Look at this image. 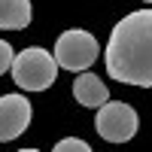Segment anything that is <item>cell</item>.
<instances>
[{"label": "cell", "mask_w": 152, "mask_h": 152, "mask_svg": "<svg viewBox=\"0 0 152 152\" xmlns=\"http://www.w3.org/2000/svg\"><path fill=\"white\" fill-rule=\"evenodd\" d=\"M104 58L110 79L152 88V9H137L119 18Z\"/></svg>", "instance_id": "cell-1"}, {"label": "cell", "mask_w": 152, "mask_h": 152, "mask_svg": "<svg viewBox=\"0 0 152 152\" xmlns=\"http://www.w3.org/2000/svg\"><path fill=\"white\" fill-rule=\"evenodd\" d=\"M55 76H58L55 52H46V49L31 46L24 52H18L15 61H12V79L24 91H46L55 82Z\"/></svg>", "instance_id": "cell-2"}, {"label": "cell", "mask_w": 152, "mask_h": 152, "mask_svg": "<svg viewBox=\"0 0 152 152\" xmlns=\"http://www.w3.org/2000/svg\"><path fill=\"white\" fill-rule=\"evenodd\" d=\"M97 55H100L97 40L88 31H79V28L64 31L58 37V43H55V61H58V67L70 70V73H85L97 61Z\"/></svg>", "instance_id": "cell-3"}, {"label": "cell", "mask_w": 152, "mask_h": 152, "mask_svg": "<svg viewBox=\"0 0 152 152\" xmlns=\"http://www.w3.org/2000/svg\"><path fill=\"white\" fill-rule=\"evenodd\" d=\"M94 128L107 143H128L140 128V119H137L134 107L122 104V100H107L104 107H97Z\"/></svg>", "instance_id": "cell-4"}, {"label": "cell", "mask_w": 152, "mask_h": 152, "mask_svg": "<svg viewBox=\"0 0 152 152\" xmlns=\"http://www.w3.org/2000/svg\"><path fill=\"white\" fill-rule=\"evenodd\" d=\"M31 125V100L24 94H3L0 97V143L15 140Z\"/></svg>", "instance_id": "cell-5"}, {"label": "cell", "mask_w": 152, "mask_h": 152, "mask_svg": "<svg viewBox=\"0 0 152 152\" xmlns=\"http://www.w3.org/2000/svg\"><path fill=\"white\" fill-rule=\"evenodd\" d=\"M73 97L79 100L82 107H104L107 100H110V91H107V85H104V79L100 76H94V73H79L76 76V82H73Z\"/></svg>", "instance_id": "cell-6"}, {"label": "cell", "mask_w": 152, "mask_h": 152, "mask_svg": "<svg viewBox=\"0 0 152 152\" xmlns=\"http://www.w3.org/2000/svg\"><path fill=\"white\" fill-rule=\"evenodd\" d=\"M31 24V0H0V31H21Z\"/></svg>", "instance_id": "cell-7"}, {"label": "cell", "mask_w": 152, "mask_h": 152, "mask_svg": "<svg viewBox=\"0 0 152 152\" xmlns=\"http://www.w3.org/2000/svg\"><path fill=\"white\" fill-rule=\"evenodd\" d=\"M52 152H91V146H88L85 140H79V137H64V140H58Z\"/></svg>", "instance_id": "cell-8"}, {"label": "cell", "mask_w": 152, "mask_h": 152, "mask_svg": "<svg viewBox=\"0 0 152 152\" xmlns=\"http://www.w3.org/2000/svg\"><path fill=\"white\" fill-rule=\"evenodd\" d=\"M12 61H15V55H12V46L6 40H0V76H3L6 70H12Z\"/></svg>", "instance_id": "cell-9"}, {"label": "cell", "mask_w": 152, "mask_h": 152, "mask_svg": "<svg viewBox=\"0 0 152 152\" xmlns=\"http://www.w3.org/2000/svg\"><path fill=\"white\" fill-rule=\"evenodd\" d=\"M18 152H40V149H18Z\"/></svg>", "instance_id": "cell-10"}, {"label": "cell", "mask_w": 152, "mask_h": 152, "mask_svg": "<svg viewBox=\"0 0 152 152\" xmlns=\"http://www.w3.org/2000/svg\"><path fill=\"white\" fill-rule=\"evenodd\" d=\"M143 3H152V0H143Z\"/></svg>", "instance_id": "cell-11"}]
</instances>
